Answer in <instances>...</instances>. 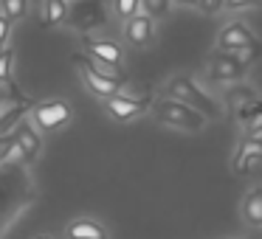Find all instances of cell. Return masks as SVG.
<instances>
[{
  "label": "cell",
  "instance_id": "cell-20",
  "mask_svg": "<svg viewBox=\"0 0 262 239\" xmlns=\"http://www.w3.org/2000/svg\"><path fill=\"white\" fill-rule=\"evenodd\" d=\"M234 57H237L239 62L245 65V68H251V65H254L256 59L262 57V42H259V40H254L248 48H243V51H239V54H234Z\"/></svg>",
  "mask_w": 262,
  "mask_h": 239
},
{
  "label": "cell",
  "instance_id": "cell-3",
  "mask_svg": "<svg viewBox=\"0 0 262 239\" xmlns=\"http://www.w3.org/2000/svg\"><path fill=\"white\" fill-rule=\"evenodd\" d=\"M71 118H74V110H71L68 102H62V99H46V102L34 104L29 121L37 132H57Z\"/></svg>",
  "mask_w": 262,
  "mask_h": 239
},
{
  "label": "cell",
  "instance_id": "cell-25",
  "mask_svg": "<svg viewBox=\"0 0 262 239\" xmlns=\"http://www.w3.org/2000/svg\"><path fill=\"white\" fill-rule=\"evenodd\" d=\"M37 239H51V236H37Z\"/></svg>",
  "mask_w": 262,
  "mask_h": 239
},
{
  "label": "cell",
  "instance_id": "cell-8",
  "mask_svg": "<svg viewBox=\"0 0 262 239\" xmlns=\"http://www.w3.org/2000/svg\"><path fill=\"white\" fill-rule=\"evenodd\" d=\"M254 40H256L254 31H251L243 20H234V23L223 26L220 34H217V54H239Z\"/></svg>",
  "mask_w": 262,
  "mask_h": 239
},
{
  "label": "cell",
  "instance_id": "cell-6",
  "mask_svg": "<svg viewBox=\"0 0 262 239\" xmlns=\"http://www.w3.org/2000/svg\"><path fill=\"white\" fill-rule=\"evenodd\" d=\"M12 138H14V147H17V155L23 163H34L42 152V138L40 132L31 127L29 118H20L12 130Z\"/></svg>",
  "mask_w": 262,
  "mask_h": 239
},
{
  "label": "cell",
  "instance_id": "cell-13",
  "mask_svg": "<svg viewBox=\"0 0 262 239\" xmlns=\"http://www.w3.org/2000/svg\"><path fill=\"white\" fill-rule=\"evenodd\" d=\"M239 124H243V138H262V99L245 104L243 110H237Z\"/></svg>",
  "mask_w": 262,
  "mask_h": 239
},
{
  "label": "cell",
  "instance_id": "cell-14",
  "mask_svg": "<svg viewBox=\"0 0 262 239\" xmlns=\"http://www.w3.org/2000/svg\"><path fill=\"white\" fill-rule=\"evenodd\" d=\"M256 99H259V93H256V87L248 85V82H234L231 87L223 90V102H226L228 107H234V110H243L245 104L256 102Z\"/></svg>",
  "mask_w": 262,
  "mask_h": 239
},
{
  "label": "cell",
  "instance_id": "cell-23",
  "mask_svg": "<svg viewBox=\"0 0 262 239\" xmlns=\"http://www.w3.org/2000/svg\"><path fill=\"white\" fill-rule=\"evenodd\" d=\"M192 9H198V12H203V14H209V17H214V14H220L223 12V3H217V0H209V3H189Z\"/></svg>",
  "mask_w": 262,
  "mask_h": 239
},
{
  "label": "cell",
  "instance_id": "cell-11",
  "mask_svg": "<svg viewBox=\"0 0 262 239\" xmlns=\"http://www.w3.org/2000/svg\"><path fill=\"white\" fill-rule=\"evenodd\" d=\"M152 37H155V23L149 17H144L141 12H138L136 17L124 20V40H127V45L147 48L149 42H152Z\"/></svg>",
  "mask_w": 262,
  "mask_h": 239
},
{
  "label": "cell",
  "instance_id": "cell-21",
  "mask_svg": "<svg viewBox=\"0 0 262 239\" xmlns=\"http://www.w3.org/2000/svg\"><path fill=\"white\" fill-rule=\"evenodd\" d=\"M14 70V51L12 48H3L0 51V82H9Z\"/></svg>",
  "mask_w": 262,
  "mask_h": 239
},
{
  "label": "cell",
  "instance_id": "cell-10",
  "mask_svg": "<svg viewBox=\"0 0 262 239\" xmlns=\"http://www.w3.org/2000/svg\"><path fill=\"white\" fill-rule=\"evenodd\" d=\"M82 48H85V57L99 59L104 65H113V68H121V59H124V51H121L119 42L113 40H93V37H82Z\"/></svg>",
  "mask_w": 262,
  "mask_h": 239
},
{
  "label": "cell",
  "instance_id": "cell-2",
  "mask_svg": "<svg viewBox=\"0 0 262 239\" xmlns=\"http://www.w3.org/2000/svg\"><path fill=\"white\" fill-rule=\"evenodd\" d=\"M149 113H152V118L158 124L181 130V132H203V127H206V118L200 113H194V110L183 107V104L172 102L166 96H155L149 102Z\"/></svg>",
  "mask_w": 262,
  "mask_h": 239
},
{
  "label": "cell",
  "instance_id": "cell-12",
  "mask_svg": "<svg viewBox=\"0 0 262 239\" xmlns=\"http://www.w3.org/2000/svg\"><path fill=\"white\" fill-rule=\"evenodd\" d=\"M243 222L248 228H262V186H251L243 197Z\"/></svg>",
  "mask_w": 262,
  "mask_h": 239
},
{
  "label": "cell",
  "instance_id": "cell-9",
  "mask_svg": "<svg viewBox=\"0 0 262 239\" xmlns=\"http://www.w3.org/2000/svg\"><path fill=\"white\" fill-rule=\"evenodd\" d=\"M259 163H262V138H243L237 144L234 158H231V169L237 175H248Z\"/></svg>",
  "mask_w": 262,
  "mask_h": 239
},
{
  "label": "cell",
  "instance_id": "cell-17",
  "mask_svg": "<svg viewBox=\"0 0 262 239\" xmlns=\"http://www.w3.org/2000/svg\"><path fill=\"white\" fill-rule=\"evenodd\" d=\"M172 9H175V3H169V0H144L138 12H141L144 17H149V20L155 23V20L169 17V14H172Z\"/></svg>",
  "mask_w": 262,
  "mask_h": 239
},
{
  "label": "cell",
  "instance_id": "cell-18",
  "mask_svg": "<svg viewBox=\"0 0 262 239\" xmlns=\"http://www.w3.org/2000/svg\"><path fill=\"white\" fill-rule=\"evenodd\" d=\"M0 14L6 20H23L26 14H29V3L26 0H6V3H0Z\"/></svg>",
  "mask_w": 262,
  "mask_h": 239
},
{
  "label": "cell",
  "instance_id": "cell-22",
  "mask_svg": "<svg viewBox=\"0 0 262 239\" xmlns=\"http://www.w3.org/2000/svg\"><path fill=\"white\" fill-rule=\"evenodd\" d=\"M14 155H17V147H14V138H12V132H3V135H0V163H3V160H9V158H14Z\"/></svg>",
  "mask_w": 262,
  "mask_h": 239
},
{
  "label": "cell",
  "instance_id": "cell-26",
  "mask_svg": "<svg viewBox=\"0 0 262 239\" xmlns=\"http://www.w3.org/2000/svg\"><path fill=\"white\" fill-rule=\"evenodd\" d=\"M0 51H3V45H0Z\"/></svg>",
  "mask_w": 262,
  "mask_h": 239
},
{
  "label": "cell",
  "instance_id": "cell-15",
  "mask_svg": "<svg viewBox=\"0 0 262 239\" xmlns=\"http://www.w3.org/2000/svg\"><path fill=\"white\" fill-rule=\"evenodd\" d=\"M65 236L68 239H107V231H104V225H99L96 220L79 217V220H74L65 228Z\"/></svg>",
  "mask_w": 262,
  "mask_h": 239
},
{
  "label": "cell",
  "instance_id": "cell-7",
  "mask_svg": "<svg viewBox=\"0 0 262 239\" xmlns=\"http://www.w3.org/2000/svg\"><path fill=\"white\" fill-rule=\"evenodd\" d=\"M149 102H152V99H149ZM149 102H141V99H136V96L119 93V96H113V99H104L102 107L113 121L124 124V121H133V118H138V115L149 113Z\"/></svg>",
  "mask_w": 262,
  "mask_h": 239
},
{
  "label": "cell",
  "instance_id": "cell-5",
  "mask_svg": "<svg viewBox=\"0 0 262 239\" xmlns=\"http://www.w3.org/2000/svg\"><path fill=\"white\" fill-rule=\"evenodd\" d=\"M248 68L239 62L234 54H211V62L206 65V79L214 85H228V82H243Z\"/></svg>",
  "mask_w": 262,
  "mask_h": 239
},
{
  "label": "cell",
  "instance_id": "cell-24",
  "mask_svg": "<svg viewBox=\"0 0 262 239\" xmlns=\"http://www.w3.org/2000/svg\"><path fill=\"white\" fill-rule=\"evenodd\" d=\"M9 37H12V20H6L0 14V45L9 48Z\"/></svg>",
  "mask_w": 262,
  "mask_h": 239
},
{
  "label": "cell",
  "instance_id": "cell-16",
  "mask_svg": "<svg viewBox=\"0 0 262 239\" xmlns=\"http://www.w3.org/2000/svg\"><path fill=\"white\" fill-rule=\"evenodd\" d=\"M40 12H42L40 17L46 29H57V26L68 23L71 17V6L62 3V0H46V3H40Z\"/></svg>",
  "mask_w": 262,
  "mask_h": 239
},
{
  "label": "cell",
  "instance_id": "cell-4",
  "mask_svg": "<svg viewBox=\"0 0 262 239\" xmlns=\"http://www.w3.org/2000/svg\"><path fill=\"white\" fill-rule=\"evenodd\" d=\"M74 68H76V74H79V82L85 85V90L93 93L96 99H102V102H104V99L119 96V93H124V85H119V82H113V79H107V76L96 74V70L88 65L85 54H74Z\"/></svg>",
  "mask_w": 262,
  "mask_h": 239
},
{
  "label": "cell",
  "instance_id": "cell-1",
  "mask_svg": "<svg viewBox=\"0 0 262 239\" xmlns=\"http://www.w3.org/2000/svg\"><path fill=\"white\" fill-rule=\"evenodd\" d=\"M161 96H166V99H172V102L200 113L206 121H214L223 115V104H217V99H211L209 90H203L194 76L178 74V76H172V79H166Z\"/></svg>",
  "mask_w": 262,
  "mask_h": 239
},
{
  "label": "cell",
  "instance_id": "cell-19",
  "mask_svg": "<svg viewBox=\"0 0 262 239\" xmlns=\"http://www.w3.org/2000/svg\"><path fill=\"white\" fill-rule=\"evenodd\" d=\"M110 9H113L121 20H130V17H136V14H138L141 3H138V0H119V3H110Z\"/></svg>",
  "mask_w": 262,
  "mask_h": 239
}]
</instances>
